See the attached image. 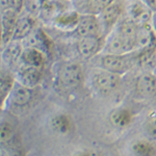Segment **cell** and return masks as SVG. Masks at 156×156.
Here are the masks:
<instances>
[{"label":"cell","instance_id":"cell-1","mask_svg":"<svg viewBox=\"0 0 156 156\" xmlns=\"http://www.w3.org/2000/svg\"><path fill=\"white\" fill-rule=\"evenodd\" d=\"M96 68L106 70L120 76L128 73L134 66L138 65L140 50L125 54L99 53L90 59Z\"/></svg>","mask_w":156,"mask_h":156},{"label":"cell","instance_id":"cell-2","mask_svg":"<svg viewBox=\"0 0 156 156\" xmlns=\"http://www.w3.org/2000/svg\"><path fill=\"white\" fill-rule=\"evenodd\" d=\"M56 83L62 90H72L82 83L83 69L81 65L73 60H64L56 64Z\"/></svg>","mask_w":156,"mask_h":156},{"label":"cell","instance_id":"cell-3","mask_svg":"<svg viewBox=\"0 0 156 156\" xmlns=\"http://www.w3.org/2000/svg\"><path fill=\"white\" fill-rule=\"evenodd\" d=\"M126 0H112L103 11L98 15L102 36L106 37L112 32L118 22L125 15L126 12Z\"/></svg>","mask_w":156,"mask_h":156},{"label":"cell","instance_id":"cell-4","mask_svg":"<svg viewBox=\"0 0 156 156\" xmlns=\"http://www.w3.org/2000/svg\"><path fill=\"white\" fill-rule=\"evenodd\" d=\"M140 50L137 39L128 37L112 30L105 37L104 45L101 53L108 54H125Z\"/></svg>","mask_w":156,"mask_h":156},{"label":"cell","instance_id":"cell-5","mask_svg":"<svg viewBox=\"0 0 156 156\" xmlns=\"http://www.w3.org/2000/svg\"><path fill=\"white\" fill-rule=\"evenodd\" d=\"M121 77L122 76L106 70L95 68L90 75V80L93 89L96 92L107 95L115 92L120 87Z\"/></svg>","mask_w":156,"mask_h":156},{"label":"cell","instance_id":"cell-6","mask_svg":"<svg viewBox=\"0 0 156 156\" xmlns=\"http://www.w3.org/2000/svg\"><path fill=\"white\" fill-rule=\"evenodd\" d=\"M34 97V89H29L14 80L11 90L3 102V105L9 108H24L31 102Z\"/></svg>","mask_w":156,"mask_h":156},{"label":"cell","instance_id":"cell-7","mask_svg":"<svg viewBox=\"0 0 156 156\" xmlns=\"http://www.w3.org/2000/svg\"><path fill=\"white\" fill-rule=\"evenodd\" d=\"M105 37L103 36H92L76 39L75 49L77 54L82 59L90 60L97 54L101 53Z\"/></svg>","mask_w":156,"mask_h":156},{"label":"cell","instance_id":"cell-8","mask_svg":"<svg viewBox=\"0 0 156 156\" xmlns=\"http://www.w3.org/2000/svg\"><path fill=\"white\" fill-rule=\"evenodd\" d=\"M75 39L92 36H102L101 27L97 16L92 15H80L76 27L70 32Z\"/></svg>","mask_w":156,"mask_h":156},{"label":"cell","instance_id":"cell-9","mask_svg":"<svg viewBox=\"0 0 156 156\" xmlns=\"http://www.w3.org/2000/svg\"><path fill=\"white\" fill-rule=\"evenodd\" d=\"M43 78V68L29 67L20 65L15 73L14 80L29 89H34L39 85Z\"/></svg>","mask_w":156,"mask_h":156},{"label":"cell","instance_id":"cell-10","mask_svg":"<svg viewBox=\"0 0 156 156\" xmlns=\"http://www.w3.org/2000/svg\"><path fill=\"white\" fill-rule=\"evenodd\" d=\"M135 92L144 100L156 99V76L151 71H145L138 75L135 82Z\"/></svg>","mask_w":156,"mask_h":156},{"label":"cell","instance_id":"cell-11","mask_svg":"<svg viewBox=\"0 0 156 156\" xmlns=\"http://www.w3.org/2000/svg\"><path fill=\"white\" fill-rule=\"evenodd\" d=\"M23 47H32L36 48L47 56V58L51 55L52 42L50 41L49 37L45 34V31L39 27H37L26 39L22 41Z\"/></svg>","mask_w":156,"mask_h":156},{"label":"cell","instance_id":"cell-12","mask_svg":"<svg viewBox=\"0 0 156 156\" xmlns=\"http://www.w3.org/2000/svg\"><path fill=\"white\" fill-rule=\"evenodd\" d=\"M79 17L80 15L71 7V9H67L65 11L57 12L50 19H51V24L54 27L62 31L70 34L76 27Z\"/></svg>","mask_w":156,"mask_h":156},{"label":"cell","instance_id":"cell-13","mask_svg":"<svg viewBox=\"0 0 156 156\" xmlns=\"http://www.w3.org/2000/svg\"><path fill=\"white\" fill-rule=\"evenodd\" d=\"M125 15L140 26L150 25L152 12L140 0H131L127 2Z\"/></svg>","mask_w":156,"mask_h":156},{"label":"cell","instance_id":"cell-14","mask_svg":"<svg viewBox=\"0 0 156 156\" xmlns=\"http://www.w3.org/2000/svg\"><path fill=\"white\" fill-rule=\"evenodd\" d=\"M37 28L36 17L25 12L23 15H19L18 19L15 24V28L12 34L11 41H23Z\"/></svg>","mask_w":156,"mask_h":156},{"label":"cell","instance_id":"cell-15","mask_svg":"<svg viewBox=\"0 0 156 156\" xmlns=\"http://www.w3.org/2000/svg\"><path fill=\"white\" fill-rule=\"evenodd\" d=\"M112 0H70L71 6L79 15L98 16Z\"/></svg>","mask_w":156,"mask_h":156},{"label":"cell","instance_id":"cell-16","mask_svg":"<svg viewBox=\"0 0 156 156\" xmlns=\"http://www.w3.org/2000/svg\"><path fill=\"white\" fill-rule=\"evenodd\" d=\"M23 45L21 41H9L3 45L1 51V60L5 66L12 68L19 65L20 56H21Z\"/></svg>","mask_w":156,"mask_h":156},{"label":"cell","instance_id":"cell-17","mask_svg":"<svg viewBox=\"0 0 156 156\" xmlns=\"http://www.w3.org/2000/svg\"><path fill=\"white\" fill-rule=\"evenodd\" d=\"M18 12L14 11H2L0 16V27H1V44L5 45L12 39L15 24L19 17Z\"/></svg>","mask_w":156,"mask_h":156},{"label":"cell","instance_id":"cell-18","mask_svg":"<svg viewBox=\"0 0 156 156\" xmlns=\"http://www.w3.org/2000/svg\"><path fill=\"white\" fill-rule=\"evenodd\" d=\"M47 62V56L42 51L32 47H23L19 64L29 67L44 68Z\"/></svg>","mask_w":156,"mask_h":156},{"label":"cell","instance_id":"cell-19","mask_svg":"<svg viewBox=\"0 0 156 156\" xmlns=\"http://www.w3.org/2000/svg\"><path fill=\"white\" fill-rule=\"evenodd\" d=\"M133 115L131 110L125 107L115 108L110 114V122L118 128H125L131 124Z\"/></svg>","mask_w":156,"mask_h":156},{"label":"cell","instance_id":"cell-20","mask_svg":"<svg viewBox=\"0 0 156 156\" xmlns=\"http://www.w3.org/2000/svg\"><path fill=\"white\" fill-rule=\"evenodd\" d=\"M135 156H156V146L147 140H137L131 145Z\"/></svg>","mask_w":156,"mask_h":156},{"label":"cell","instance_id":"cell-21","mask_svg":"<svg viewBox=\"0 0 156 156\" xmlns=\"http://www.w3.org/2000/svg\"><path fill=\"white\" fill-rule=\"evenodd\" d=\"M51 126L59 133H68L72 128L71 119L65 114L55 115L51 120Z\"/></svg>","mask_w":156,"mask_h":156},{"label":"cell","instance_id":"cell-22","mask_svg":"<svg viewBox=\"0 0 156 156\" xmlns=\"http://www.w3.org/2000/svg\"><path fill=\"white\" fill-rule=\"evenodd\" d=\"M15 137V128L6 121L0 122V147L11 144Z\"/></svg>","mask_w":156,"mask_h":156},{"label":"cell","instance_id":"cell-23","mask_svg":"<svg viewBox=\"0 0 156 156\" xmlns=\"http://www.w3.org/2000/svg\"><path fill=\"white\" fill-rule=\"evenodd\" d=\"M14 83V78H12L9 74L0 70V105H3V102Z\"/></svg>","mask_w":156,"mask_h":156},{"label":"cell","instance_id":"cell-24","mask_svg":"<svg viewBox=\"0 0 156 156\" xmlns=\"http://www.w3.org/2000/svg\"><path fill=\"white\" fill-rule=\"evenodd\" d=\"M48 0H24L23 9L34 17H39Z\"/></svg>","mask_w":156,"mask_h":156},{"label":"cell","instance_id":"cell-25","mask_svg":"<svg viewBox=\"0 0 156 156\" xmlns=\"http://www.w3.org/2000/svg\"><path fill=\"white\" fill-rule=\"evenodd\" d=\"M24 0H0V12L2 11H14L21 14L23 11Z\"/></svg>","mask_w":156,"mask_h":156},{"label":"cell","instance_id":"cell-26","mask_svg":"<svg viewBox=\"0 0 156 156\" xmlns=\"http://www.w3.org/2000/svg\"><path fill=\"white\" fill-rule=\"evenodd\" d=\"M145 130L149 136L156 140V115H152L148 118L145 123Z\"/></svg>","mask_w":156,"mask_h":156},{"label":"cell","instance_id":"cell-27","mask_svg":"<svg viewBox=\"0 0 156 156\" xmlns=\"http://www.w3.org/2000/svg\"><path fill=\"white\" fill-rule=\"evenodd\" d=\"M152 12H156V0H140Z\"/></svg>","mask_w":156,"mask_h":156},{"label":"cell","instance_id":"cell-28","mask_svg":"<svg viewBox=\"0 0 156 156\" xmlns=\"http://www.w3.org/2000/svg\"><path fill=\"white\" fill-rule=\"evenodd\" d=\"M150 25H151V29H152L153 34L156 36V12H152V16H151V21H150Z\"/></svg>","mask_w":156,"mask_h":156},{"label":"cell","instance_id":"cell-29","mask_svg":"<svg viewBox=\"0 0 156 156\" xmlns=\"http://www.w3.org/2000/svg\"><path fill=\"white\" fill-rule=\"evenodd\" d=\"M76 156H94V154L89 153V152H81V153H79L78 155H76Z\"/></svg>","mask_w":156,"mask_h":156},{"label":"cell","instance_id":"cell-30","mask_svg":"<svg viewBox=\"0 0 156 156\" xmlns=\"http://www.w3.org/2000/svg\"><path fill=\"white\" fill-rule=\"evenodd\" d=\"M151 72H152L153 74H154L155 76H156V62L154 64V66L152 67V69H151Z\"/></svg>","mask_w":156,"mask_h":156},{"label":"cell","instance_id":"cell-31","mask_svg":"<svg viewBox=\"0 0 156 156\" xmlns=\"http://www.w3.org/2000/svg\"><path fill=\"white\" fill-rule=\"evenodd\" d=\"M0 44H1V27H0Z\"/></svg>","mask_w":156,"mask_h":156},{"label":"cell","instance_id":"cell-32","mask_svg":"<svg viewBox=\"0 0 156 156\" xmlns=\"http://www.w3.org/2000/svg\"><path fill=\"white\" fill-rule=\"evenodd\" d=\"M155 57H156V54H155Z\"/></svg>","mask_w":156,"mask_h":156}]
</instances>
